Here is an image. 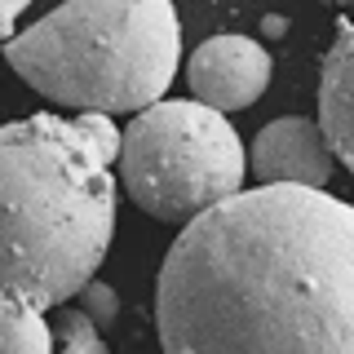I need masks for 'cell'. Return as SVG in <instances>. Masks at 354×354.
I'll return each instance as SVG.
<instances>
[{"label":"cell","instance_id":"cell-1","mask_svg":"<svg viewBox=\"0 0 354 354\" xmlns=\"http://www.w3.org/2000/svg\"><path fill=\"white\" fill-rule=\"evenodd\" d=\"M164 354H354V204L261 182L186 221L155 292Z\"/></svg>","mask_w":354,"mask_h":354},{"label":"cell","instance_id":"cell-2","mask_svg":"<svg viewBox=\"0 0 354 354\" xmlns=\"http://www.w3.org/2000/svg\"><path fill=\"white\" fill-rule=\"evenodd\" d=\"M120 129L40 115L0 129V301L53 310L93 283L115 239Z\"/></svg>","mask_w":354,"mask_h":354},{"label":"cell","instance_id":"cell-10","mask_svg":"<svg viewBox=\"0 0 354 354\" xmlns=\"http://www.w3.org/2000/svg\"><path fill=\"white\" fill-rule=\"evenodd\" d=\"M80 310H84V315L88 319H93V324H111V319H115L120 315V301H115V292H111V288L106 283H84V292H80Z\"/></svg>","mask_w":354,"mask_h":354},{"label":"cell","instance_id":"cell-12","mask_svg":"<svg viewBox=\"0 0 354 354\" xmlns=\"http://www.w3.org/2000/svg\"><path fill=\"white\" fill-rule=\"evenodd\" d=\"M332 5H354V0H332Z\"/></svg>","mask_w":354,"mask_h":354},{"label":"cell","instance_id":"cell-3","mask_svg":"<svg viewBox=\"0 0 354 354\" xmlns=\"http://www.w3.org/2000/svg\"><path fill=\"white\" fill-rule=\"evenodd\" d=\"M5 58L58 106L138 115L173 84L182 22L173 0H66L5 40Z\"/></svg>","mask_w":354,"mask_h":354},{"label":"cell","instance_id":"cell-4","mask_svg":"<svg viewBox=\"0 0 354 354\" xmlns=\"http://www.w3.org/2000/svg\"><path fill=\"white\" fill-rule=\"evenodd\" d=\"M120 186L155 221H195L243 191L248 155L226 111L173 97L151 102L120 133Z\"/></svg>","mask_w":354,"mask_h":354},{"label":"cell","instance_id":"cell-9","mask_svg":"<svg viewBox=\"0 0 354 354\" xmlns=\"http://www.w3.org/2000/svg\"><path fill=\"white\" fill-rule=\"evenodd\" d=\"M58 354H106L102 332H97V324L84 315V310H75V315L62 319V328H58Z\"/></svg>","mask_w":354,"mask_h":354},{"label":"cell","instance_id":"cell-7","mask_svg":"<svg viewBox=\"0 0 354 354\" xmlns=\"http://www.w3.org/2000/svg\"><path fill=\"white\" fill-rule=\"evenodd\" d=\"M319 124H324L337 160L354 173V22H341L324 75H319Z\"/></svg>","mask_w":354,"mask_h":354},{"label":"cell","instance_id":"cell-8","mask_svg":"<svg viewBox=\"0 0 354 354\" xmlns=\"http://www.w3.org/2000/svg\"><path fill=\"white\" fill-rule=\"evenodd\" d=\"M0 354H58V337L44 324V310L0 301Z\"/></svg>","mask_w":354,"mask_h":354},{"label":"cell","instance_id":"cell-6","mask_svg":"<svg viewBox=\"0 0 354 354\" xmlns=\"http://www.w3.org/2000/svg\"><path fill=\"white\" fill-rule=\"evenodd\" d=\"M337 169L328 133L319 120L306 115H283L266 124L252 142V173L261 182H283V186H328Z\"/></svg>","mask_w":354,"mask_h":354},{"label":"cell","instance_id":"cell-5","mask_svg":"<svg viewBox=\"0 0 354 354\" xmlns=\"http://www.w3.org/2000/svg\"><path fill=\"white\" fill-rule=\"evenodd\" d=\"M186 80H191V93L199 102H208L217 111H243L270 84V53L252 36L221 31V36L204 40L191 53Z\"/></svg>","mask_w":354,"mask_h":354},{"label":"cell","instance_id":"cell-11","mask_svg":"<svg viewBox=\"0 0 354 354\" xmlns=\"http://www.w3.org/2000/svg\"><path fill=\"white\" fill-rule=\"evenodd\" d=\"M31 0H0V40H14L18 36V18H22V9H27Z\"/></svg>","mask_w":354,"mask_h":354}]
</instances>
